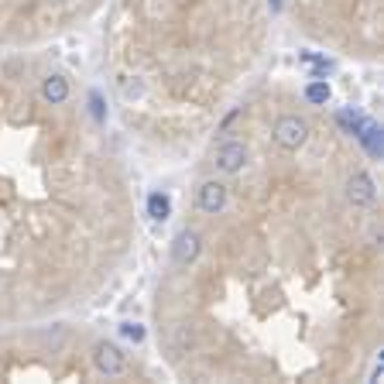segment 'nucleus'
<instances>
[{
  "mask_svg": "<svg viewBox=\"0 0 384 384\" xmlns=\"http://www.w3.org/2000/svg\"><path fill=\"white\" fill-rule=\"evenodd\" d=\"M309 134H312V127H309V120L298 117V113L278 117L275 127H271V141H275L282 151H302V148L309 144Z\"/></svg>",
  "mask_w": 384,
  "mask_h": 384,
  "instance_id": "1",
  "label": "nucleus"
},
{
  "mask_svg": "<svg viewBox=\"0 0 384 384\" xmlns=\"http://www.w3.org/2000/svg\"><path fill=\"white\" fill-rule=\"evenodd\" d=\"M247 162H251V148H247L244 141H237V137L220 141L216 151H213V165H216V172H220L223 179L240 175V172L247 169Z\"/></svg>",
  "mask_w": 384,
  "mask_h": 384,
  "instance_id": "2",
  "label": "nucleus"
},
{
  "mask_svg": "<svg viewBox=\"0 0 384 384\" xmlns=\"http://www.w3.org/2000/svg\"><path fill=\"white\" fill-rule=\"evenodd\" d=\"M90 357H93V367L103 378H120V374L127 371V350H124L117 340H106V336L96 340Z\"/></svg>",
  "mask_w": 384,
  "mask_h": 384,
  "instance_id": "3",
  "label": "nucleus"
},
{
  "mask_svg": "<svg viewBox=\"0 0 384 384\" xmlns=\"http://www.w3.org/2000/svg\"><path fill=\"white\" fill-rule=\"evenodd\" d=\"M343 199H347L354 209H367V206H374V202H378V182H374V175H371L367 169L350 172L347 182H343Z\"/></svg>",
  "mask_w": 384,
  "mask_h": 384,
  "instance_id": "4",
  "label": "nucleus"
},
{
  "mask_svg": "<svg viewBox=\"0 0 384 384\" xmlns=\"http://www.w3.org/2000/svg\"><path fill=\"white\" fill-rule=\"evenodd\" d=\"M169 258L175 268H192L199 258H202V233L192 230V227H182L175 237H172V247H169Z\"/></svg>",
  "mask_w": 384,
  "mask_h": 384,
  "instance_id": "5",
  "label": "nucleus"
},
{
  "mask_svg": "<svg viewBox=\"0 0 384 384\" xmlns=\"http://www.w3.org/2000/svg\"><path fill=\"white\" fill-rule=\"evenodd\" d=\"M195 206L206 216H223L230 206V186L223 179H202L195 189Z\"/></svg>",
  "mask_w": 384,
  "mask_h": 384,
  "instance_id": "6",
  "label": "nucleus"
},
{
  "mask_svg": "<svg viewBox=\"0 0 384 384\" xmlns=\"http://www.w3.org/2000/svg\"><path fill=\"white\" fill-rule=\"evenodd\" d=\"M41 99L48 103V106H62L69 96H73V83H69V76L66 73H48L45 79H41Z\"/></svg>",
  "mask_w": 384,
  "mask_h": 384,
  "instance_id": "7",
  "label": "nucleus"
},
{
  "mask_svg": "<svg viewBox=\"0 0 384 384\" xmlns=\"http://www.w3.org/2000/svg\"><path fill=\"white\" fill-rule=\"evenodd\" d=\"M148 216L155 220V223H162V220H169L172 216V195L169 192H151L148 195Z\"/></svg>",
  "mask_w": 384,
  "mask_h": 384,
  "instance_id": "8",
  "label": "nucleus"
},
{
  "mask_svg": "<svg viewBox=\"0 0 384 384\" xmlns=\"http://www.w3.org/2000/svg\"><path fill=\"white\" fill-rule=\"evenodd\" d=\"M117 333H120L127 343H144V340H148V329H144L141 323H134V319H124V323L117 326Z\"/></svg>",
  "mask_w": 384,
  "mask_h": 384,
  "instance_id": "9",
  "label": "nucleus"
},
{
  "mask_svg": "<svg viewBox=\"0 0 384 384\" xmlns=\"http://www.w3.org/2000/svg\"><path fill=\"white\" fill-rule=\"evenodd\" d=\"M41 340H45L52 350H59V347L69 340V326H66V323H52V329H45V333H41Z\"/></svg>",
  "mask_w": 384,
  "mask_h": 384,
  "instance_id": "10",
  "label": "nucleus"
},
{
  "mask_svg": "<svg viewBox=\"0 0 384 384\" xmlns=\"http://www.w3.org/2000/svg\"><path fill=\"white\" fill-rule=\"evenodd\" d=\"M305 99H309V103H326V99H329V83H326V79L309 83V86H305Z\"/></svg>",
  "mask_w": 384,
  "mask_h": 384,
  "instance_id": "11",
  "label": "nucleus"
},
{
  "mask_svg": "<svg viewBox=\"0 0 384 384\" xmlns=\"http://www.w3.org/2000/svg\"><path fill=\"white\" fill-rule=\"evenodd\" d=\"M90 106H93V120H96V124H106V106H103L99 93H90Z\"/></svg>",
  "mask_w": 384,
  "mask_h": 384,
  "instance_id": "12",
  "label": "nucleus"
},
{
  "mask_svg": "<svg viewBox=\"0 0 384 384\" xmlns=\"http://www.w3.org/2000/svg\"><path fill=\"white\" fill-rule=\"evenodd\" d=\"M268 3H271V7H275V10H282V0H268Z\"/></svg>",
  "mask_w": 384,
  "mask_h": 384,
  "instance_id": "13",
  "label": "nucleus"
}]
</instances>
